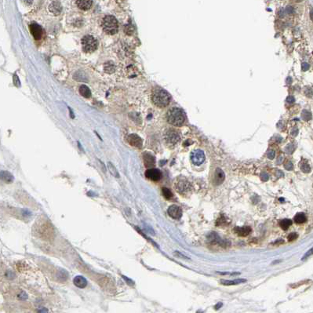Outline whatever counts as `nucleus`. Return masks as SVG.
I'll return each instance as SVG.
<instances>
[{
    "label": "nucleus",
    "mask_w": 313,
    "mask_h": 313,
    "mask_svg": "<svg viewBox=\"0 0 313 313\" xmlns=\"http://www.w3.org/2000/svg\"><path fill=\"white\" fill-rule=\"evenodd\" d=\"M82 43V50L85 53H93L97 49V46H98V42L95 38L92 35H85L81 40Z\"/></svg>",
    "instance_id": "nucleus-4"
},
{
    "label": "nucleus",
    "mask_w": 313,
    "mask_h": 313,
    "mask_svg": "<svg viewBox=\"0 0 313 313\" xmlns=\"http://www.w3.org/2000/svg\"><path fill=\"white\" fill-rule=\"evenodd\" d=\"M1 178L5 183H12L14 180L13 176L8 171H2L1 172Z\"/></svg>",
    "instance_id": "nucleus-19"
},
{
    "label": "nucleus",
    "mask_w": 313,
    "mask_h": 313,
    "mask_svg": "<svg viewBox=\"0 0 313 313\" xmlns=\"http://www.w3.org/2000/svg\"><path fill=\"white\" fill-rule=\"evenodd\" d=\"M30 31H31V35H33V37L36 39V40H38L42 38V27L38 24H35V23H31L29 25Z\"/></svg>",
    "instance_id": "nucleus-10"
},
{
    "label": "nucleus",
    "mask_w": 313,
    "mask_h": 313,
    "mask_svg": "<svg viewBox=\"0 0 313 313\" xmlns=\"http://www.w3.org/2000/svg\"><path fill=\"white\" fill-rule=\"evenodd\" d=\"M143 160H144V163H145V166L146 167H153L156 163L155 157L152 156V154L148 153V152H145L143 154Z\"/></svg>",
    "instance_id": "nucleus-12"
},
{
    "label": "nucleus",
    "mask_w": 313,
    "mask_h": 313,
    "mask_svg": "<svg viewBox=\"0 0 313 313\" xmlns=\"http://www.w3.org/2000/svg\"><path fill=\"white\" fill-rule=\"evenodd\" d=\"M286 101H287V103H289V104H293V103H294L295 99L294 97H292V96H290V97H288L287 99H286Z\"/></svg>",
    "instance_id": "nucleus-34"
},
{
    "label": "nucleus",
    "mask_w": 313,
    "mask_h": 313,
    "mask_svg": "<svg viewBox=\"0 0 313 313\" xmlns=\"http://www.w3.org/2000/svg\"><path fill=\"white\" fill-rule=\"evenodd\" d=\"M278 13H279V16L280 17H282V16H284V10L282 9H280Z\"/></svg>",
    "instance_id": "nucleus-37"
},
{
    "label": "nucleus",
    "mask_w": 313,
    "mask_h": 313,
    "mask_svg": "<svg viewBox=\"0 0 313 313\" xmlns=\"http://www.w3.org/2000/svg\"><path fill=\"white\" fill-rule=\"evenodd\" d=\"M292 225V221L290 219H283L279 222L280 227L282 228L283 230H287Z\"/></svg>",
    "instance_id": "nucleus-23"
},
{
    "label": "nucleus",
    "mask_w": 313,
    "mask_h": 313,
    "mask_svg": "<svg viewBox=\"0 0 313 313\" xmlns=\"http://www.w3.org/2000/svg\"><path fill=\"white\" fill-rule=\"evenodd\" d=\"M165 139L168 144L175 145L180 141V136L175 130L170 129L165 134Z\"/></svg>",
    "instance_id": "nucleus-8"
},
{
    "label": "nucleus",
    "mask_w": 313,
    "mask_h": 313,
    "mask_svg": "<svg viewBox=\"0 0 313 313\" xmlns=\"http://www.w3.org/2000/svg\"><path fill=\"white\" fill-rule=\"evenodd\" d=\"M309 67H310L309 64H307V63H303V64H302V65H301L302 70H303V71H304L309 69Z\"/></svg>",
    "instance_id": "nucleus-32"
},
{
    "label": "nucleus",
    "mask_w": 313,
    "mask_h": 313,
    "mask_svg": "<svg viewBox=\"0 0 313 313\" xmlns=\"http://www.w3.org/2000/svg\"><path fill=\"white\" fill-rule=\"evenodd\" d=\"M221 305H222V304L219 303V304H218V305H216V307H215V308H216V309H218V308H218V307H219V306H221Z\"/></svg>",
    "instance_id": "nucleus-41"
},
{
    "label": "nucleus",
    "mask_w": 313,
    "mask_h": 313,
    "mask_svg": "<svg viewBox=\"0 0 313 313\" xmlns=\"http://www.w3.org/2000/svg\"><path fill=\"white\" fill-rule=\"evenodd\" d=\"M128 142L132 146L137 147V148H141L142 147V140L137 134H130V135H129Z\"/></svg>",
    "instance_id": "nucleus-11"
},
{
    "label": "nucleus",
    "mask_w": 313,
    "mask_h": 313,
    "mask_svg": "<svg viewBox=\"0 0 313 313\" xmlns=\"http://www.w3.org/2000/svg\"><path fill=\"white\" fill-rule=\"evenodd\" d=\"M285 168L288 170H290L293 169V164L291 163V162H287V163L285 164Z\"/></svg>",
    "instance_id": "nucleus-31"
},
{
    "label": "nucleus",
    "mask_w": 313,
    "mask_h": 313,
    "mask_svg": "<svg viewBox=\"0 0 313 313\" xmlns=\"http://www.w3.org/2000/svg\"><path fill=\"white\" fill-rule=\"evenodd\" d=\"M313 254V247L311 248V249H310L308 251L307 253H306L304 255V257H303V258H302V260H304V259H305V258L308 257L309 256H311V255Z\"/></svg>",
    "instance_id": "nucleus-30"
},
{
    "label": "nucleus",
    "mask_w": 313,
    "mask_h": 313,
    "mask_svg": "<svg viewBox=\"0 0 313 313\" xmlns=\"http://www.w3.org/2000/svg\"><path fill=\"white\" fill-rule=\"evenodd\" d=\"M246 282V280L244 279H235V280H221V283L223 285L231 286V285H236V284L243 283V282Z\"/></svg>",
    "instance_id": "nucleus-20"
},
{
    "label": "nucleus",
    "mask_w": 313,
    "mask_h": 313,
    "mask_svg": "<svg viewBox=\"0 0 313 313\" xmlns=\"http://www.w3.org/2000/svg\"><path fill=\"white\" fill-rule=\"evenodd\" d=\"M78 7L82 10H87L92 5V0H76Z\"/></svg>",
    "instance_id": "nucleus-15"
},
{
    "label": "nucleus",
    "mask_w": 313,
    "mask_h": 313,
    "mask_svg": "<svg viewBox=\"0 0 313 313\" xmlns=\"http://www.w3.org/2000/svg\"><path fill=\"white\" fill-rule=\"evenodd\" d=\"M251 228L250 226H243V227H235L234 232L238 235V236H242V237H245L247 236L251 232Z\"/></svg>",
    "instance_id": "nucleus-13"
},
{
    "label": "nucleus",
    "mask_w": 313,
    "mask_h": 313,
    "mask_svg": "<svg viewBox=\"0 0 313 313\" xmlns=\"http://www.w3.org/2000/svg\"><path fill=\"white\" fill-rule=\"evenodd\" d=\"M39 226L40 227L38 228V232L40 235L41 237L44 239H49L51 238V235H53V231L50 224L47 221L43 222V224L42 223Z\"/></svg>",
    "instance_id": "nucleus-5"
},
{
    "label": "nucleus",
    "mask_w": 313,
    "mask_h": 313,
    "mask_svg": "<svg viewBox=\"0 0 313 313\" xmlns=\"http://www.w3.org/2000/svg\"><path fill=\"white\" fill-rule=\"evenodd\" d=\"M108 168L109 172L111 173V174H112V176L115 177V178H119V174L118 172V170H116L114 165L112 164L111 163H108Z\"/></svg>",
    "instance_id": "nucleus-24"
},
{
    "label": "nucleus",
    "mask_w": 313,
    "mask_h": 313,
    "mask_svg": "<svg viewBox=\"0 0 313 313\" xmlns=\"http://www.w3.org/2000/svg\"><path fill=\"white\" fill-rule=\"evenodd\" d=\"M18 297L19 299H21V300H24V299H27V294H26L24 292H22L20 294L18 295Z\"/></svg>",
    "instance_id": "nucleus-33"
},
{
    "label": "nucleus",
    "mask_w": 313,
    "mask_h": 313,
    "mask_svg": "<svg viewBox=\"0 0 313 313\" xmlns=\"http://www.w3.org/2000/svg\"><path fill=\"white\" fill-rule=\"evenodd\" d=\"M49 10L53 14L58 15L61 12V5L59 2H53L49 5Z\"/></svg>",
    "instance_id": "nucleus-16"
},
{
    "label": "nucleus",
    "mask_w": 313,
    "mask_h": 313,
    "mask_svg": "<svg viewBox=\"0 0 313 313\" xmlns=\"http://www.w3.org/2000/svg\"><path fill=\"white\" fill-rule=\"evenodd\" d=\"M297 237H298V236H297V233L292 232V233H290L289 236H288V240H289L290 242H292V241H293V240L296 239Z\"/></svg>",
    "instance_id": "nucleus-29"
},
{
    "label": "nucleus",
    "mask_w": 313,
    "mask_h": 313,
    "mask_svg": "<svg viewBox=\"0 0 313 313\" xmlns=\"http://www.w3.org/2000/svg\"><path fill=\"white\" fill-rule=\"evenodd\" d=\"M167 213L174 219H180L182 216V210L181 207L177 205L170 206L167 210Z\"/></svg>",
    "instance_id": "nucleus-9"
},
{
    "label": "nucleus",
    "mask_w": 313,
    "mask_h": 313,
    "mask_svg": "<svg viewBox=\"0 0 313 313\" xmlns=\"http://www.w3.org/2000/svg\"><path fill=\"white\" fill-rule=\"evenodd\" d=\"M310 18L313 22V9H311V10H310Z\"/></svg>",
    "instance_id": "nucleus-40"
},
{
    "label": "nucleus",
    "mask_w": 313,
    "mask_h": 313,
    "mask_svg": "<svg viewBox=\"0 0 313 313\" xmlns=\"http://www.w3.org/2000/svg\"><path fill=\"white\" fill-rule=\"evenodd\" d=\"M162 192H163V196H164L167 200H170V199H171V198L173 197L172 192H171L169 189H167V188H163Z\"/></svg>",
    "instance_id": "nucleus-26"
},
{
    "label": "nucleus",
    "mask_w": 313,
    "mask_h": 313,
    "mask_svg": "<svg viewBox=\"0 0 313 313\" xmlns=\"http://www.w3.org/2000/svg\"><path fill=\"white\" fill-rule=\"evenodd\" d=\"M102 28L108 35H115L119 30V24L115 16L108 15L104 16L102 20Z\"/></svg>",
    "instance_id": "nucleus-3"
},
{
    "label": "nucleus",
    "mask_w": 313,
    "mask_h": 313,
    "mask_svg": "<svg viewBox=\"0 0 313 313\" xmlns=\"http://www.w3.org/2000/svg\"><path fill=\"white\" fill-rule=\"evenodd\" d=\"M176 188H177V190L178 192H181V193H183V192H186V191L189 189V184L187 181H180L176 185Z\"/></svg>",
    "instance_id": "nucleus-18"
},
{
    "label": "nucleus",
    "mask_w": 313,
    "mask_h": 313,
    "mask_svg": "<svg viewBox=\"0 0 313 313\" xmlns=\"http://www.w3.org/2000/svg\"><path fill=\"white\" fill-rule=\"evenodd\" d=\"M228 218H225V216H223V215H222L221 218H219L218 219V221H217V222H216V225L218 226V227H219V226H222V225H226L229 223V222L228 223Z\"/></svg>",
    "instance_id": "nucleus-25"
},
{
    "label": "nucleus",
    "mask_w": 313,
    "mask_h": 313,
    "mask_svg": "<svg viewBox=\"0 0 313 313\" xmlns=\"http://www.w3.org/2000/svg\"><path fill=\"white\" fill-rule=\"evenodd\" d=\"M79 93L82 97H86V98H89L91 96V92H90V89L85 85H82L79 87Z\"/></svg>",
    "instance_id": "nucleus-21"
},
{
    "label": "nucleus",
    "mask_w": 313,
    "mask_h": 313,
    "mask_svg": "<svg viewBox=\"0 0 313 313\" xmlns=\"http://www.w3.org/2000/svg\"><path fill=\"white\" fill-rule=\"evenodd\" d=\"M286 11L288 13H293V8L292 6H288L286 8Z\"/></svg>",
    "instance_id": "nucleus-36"
},
{
    "label": "nucleus",
    "mask_w": 313,
    "mask_h": 313,
    "mask_svg": "<svg viewBox=\"0 0 313 313\" xmlns=\"http://www.w3.org/2000/svg\"><path fill=\"white\" fill-rule=\"evenodd\" d=\"M167 118L168 123L175 126H181L185 120V115L183 111L178 108H173L169 110Z\"/></svg>",
    "instance_id": "nucleus-2"
},
{
    "label": "nucleus",
    "mask_w": 313,
    "mask_h": 313,
    "mask_svg": "<svg viewBox=\"0 0 313 313\" xmlns=\"http://www.w3.org/2000/svg\"><path fill=\"white\" fill-rule=\"evenodd\" d=\"M300 169L304 173H309L310 172V167L309 165L306 163H303L301 165H300Z\"/></svg>",
    "instance_id": "nucleus-28"
},
{
    "label": "nucleus",
    "mask_w": 313,
    "mask_h": 313,
    "mask_svg": "<svg viewBox=\"0 0 313 313\" xmlns=\"http://www.w3.org/2000/svg\"><path fill=\"white\" fill-rule=\"evenodd\" d=\"M225 180V174H224L223 170L221 169L218 168L215 172V176H214V182L216 185H220Z\"/></svg>",
    "instance_id": "nucleus-17"
},
{
    "label": "nucleus",
    "mask_w": 313,
    "mask_h": 313,
    "mask_svg": "<svg viewBox=\"0 0 313 313\" xmlns=\"http://www.w3.org/2000/svg\"><path fill=\"white\" fill-rule=\"evenodd\" d=\"M297 132H298V130H297V129H293V130L292 132H291V134L293 136H296L297 134Z\"/></svg>",
    "instance_id": "nucleus-39"
},
{
    "label": "nucleus",
    "mask_w": 313,
    "mask_h": 313,
    "mask_svg": "<svg viewBox=\"0 0 313 313\" xmlns=\"http://www.w3.org/2000/svg\"><path fill=\"white\" fill-rule=\"evenodd\" d=\"M268 159H272L273 158L275 157V152H274V151H271V152H269L268 153Z\"/></svg>",
    "instance_id": "nucleus-35"
},
{
    "label": "nucleus",
    "mask_w": 313,
    "mask_h": 313,
    "mask_svg": "<svg viewBox=\"0 0 313 313\" xmlns=\"http://www.w3.org/2000/svg\"><path fill=\"white\" fill-rule=\"evenodd\" d=\"M293 220H294L295 223L303 224L306 221L307 218H306V216L304 215V214H303V213H298V214H297L296 215H295Z\"/></svg>",
    "instance_id": "nucleus-22"
},
{
    "label": "nucleus",
    "mask_w": 313,
    "mask_h": 313,
    "mask_svg": "<svg viewBox=\"0 0 313 313\" xmlns=\"http://www.w3.org/2000/svg\"><path fill=\"white\" fill-rule=\"evenodd\" d=\"M73 282L77 287L85 288L87 286V281L86 279L82 275H77L74 278Z\"/></svg>",
    "instance_id": "nucleus-14"
},
{
    "label": "nucleus",
    "mask_w": 313,
    "mask_h": 313,
    "mask_svg": "<svg viewBox=\"0 0 313 313\" xmlns=\"http://www.w3.org/2000/svg\"><path fill=\"white\" fill-rule=\"evenodd\" d=\"M145 176L152 181H159L162 178V173L159 169L150 168L145 171Z\"/></svg>",
    "instance_id": "nucleus-7"
},
{
    "label": "nucleus",
    "mask_w": 313,
    "mask_h": 313,
    "mask_svg": "<svg viewBox=\"0 0 313 313\" xmlns=\"http://www.w3.org/2000/svg\"><path fill=\"white\" fill-rule=\"evenodd\" d=\"M301 117L302 119L305 121H308L311 119V112H308V110H303L301 112Z\"/></svg>",
    "instance_id": "nucleus-27"
},
{
    "label": "nucleus",
    "mask_w": 313,
    "mask_h": 313,
    "mask_svg": "<svg viewBox=\"0 0 313 313\" xmlns=\"http://www.w3.org/2000/svg\"><path fill=\"white\" fill-rule=\"evenodd\" d=\"M152 100L156 106L159 107V108H165L170 104L171 97L164 90L156 89L152 93Z\"/></svg>",
    "instance_id": "nucleus-1"
},
{
    "label": "nucleus",
    "mask_w": 313,
    "mask_h": 313,
    "mask_svg": "<svg viewBox=\"0 0 313 313\" xmlns=\"http://www.w3.org/2000/svg\"><path fill=\"white\" fill-rule=\"evenodd\" d=\"M191 160L195 165L200 166L205 161V155L202 150H195L191 154Z\"/></svg>",
    "instance_id": "nucleus-6"
},
{
    "label": "nucleus",
    "mask_w": 313,
    "mask_h": 313,
    "mask_svg": "<svg viewBox=\"0 0 313 313\" xmlns=\"http://www.w3.org/2000/svg\"><path fill=\"white\" fill-rule=\"evenodd\" d=\"M123 278H124L125 279H126V281H127V283L130 284V285H133V284H134V282H133V281H132V280L128 279L126 278V277H125V276H123Z\"/></svg>",
    "instance_id": "nucleus-38"
}]
</instances>
